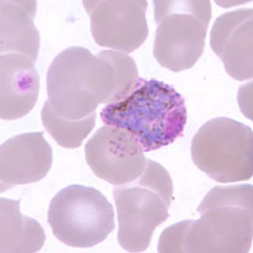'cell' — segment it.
I'll return each mask as SVG.
<instances>
[{"label": "cell", "instance_id": "5bb4252c", "mask_svg": "<svg viewBox=\"0 0 253 253\" xmlns=\"http://www.w3.org/2000/svg\"><path fill=\"white\" fill-rule=\"evenodd\" d=\"M0 253H36L45 242V233L34 218L20 211V201L1 198Z\"/></svg>", "mask_w": 253, "mask_h": 253}, {"label": "cell", "instance_id": "9a60e30c", "mask_svg": "<svg viewBox=\"0 0 253 253\" xmlns=\"http://www.w3.org/2000/svg\"><path fill=\"white\" fill-rule=\"evenodd\" d=\"M96 119L97 113L79 121L66 120L55 114L47 101L42 110L43 126L63 148H79L94 127Z\"/></svg>", "mask_w": 253, "mask_h": 253}, {"label": "cell", "instance_id": "6da1fadb", "mask_svg": "<svg viewBox=\"0 0 253 253\" xmlns=\"http://www.w3.org/2000/svg\"><path fill=\"white\" fill-rule=\"evenodd\" d=\"M200 218L165 229L158 253H247L253 236L251 184L215 186L197 209Z\"/></svg>", "mask_w": 253, "mask_h": 253}, {"label": "cell", "instance_id": "52a82bcc", "mask_svg": "<svg viewBox=\"0 0 253 253\" xmlns=\"http://www.w3.org/2000/svg\"><path fill=\"white\" fill-rule=\"evenodd\" d=\"M47 221L54 236L74 248L101 243L115 229L113 206L98 190L87 186H67L50 202Z\"/></svg>", "mask_w": 253, "mask_h": 253}, {"label": "cell", "instance_id": "7a4b0ae2", "mask_svg": "<svg viewBox=\"0 0 253 253\" xmlns=\"http://www.w3.org/2000/svg\"><path fill=\"white\" fill-rule=\"evenodd\" d=\"M47 101L55 114L79 121L96 113L99 105L122 100L118 74L100 51L93 55L83 47L63 50L47 73Z\"/></svg>", "mask_w": 253, "mask_h": 253}, {"label": "cell", "instance_id": "5b68a950", "mask_svg": "<svg viewBox=\"0 0 253 253\" xmlns=\"http://www.w3.org/2000/svg\"><path fill=\"white\" fill-rule=\"evenodd\" d=\"M154 55L173 72L192 68L204 53L211 19L210 1H154Z\"/></svg>", "mask_w": 253, "mask_h": 253}, {"label": "cell", "instance_id": "e0dca14e", "mask_svg": "<svg viewBox=\"0 0 253 253\" xmlns=\"http://www.w3.org/2000/svg\"><path fill=\"white\" fill-rule=\"evenodd\" d=\"M249 2L250 1H218V2H216V3L222 7L227 8L238 6V5H243V4L247 3Z\"/></svg>", "mask_w": 253, "mask_h": 253}, {"label": "cell", "instance_id": "277c9868", "mask_svg": "<svg viewBox=\"0 0 253 253\" xmlns=\"http://www.w3.org/2000/svg\"><path fill=\"white\" fill-rule=\"evenodd\" d=\"M173 185L169 173L158 162L147 158L140 176L113 188L123 249L139 253L148 249L154 230L169 213Z\"/></svg>", "mask_w": 253, "mask_h": 253}, {"label": "cell", "instance_id": "4fadbf2b", "mask_svg": "<svg viewBox=\"0 0 253 253\" xmlns=\"http://www.w3.org/2000/svg\"><path fill=\"white\" fill-rule=\"evenodd\" d=\"M36 12L35 1L0 0V53L21 54L36 62L41 44Z\"/></svg>", "mask_w": 253, "mask_h": 253}, {"label": "cell", "instance_id": "2e32d148", "mask_svg": "<svg viewBox=\"0 0 253 253\" xmlns=\"http://www.w3.org/2000/svg\"><path fill=\"white\" fill-rule=\"evenodd\" d=\"M253 82L241 87L238 92V103L240 109L245 117L252 119V94H253Z\"/></svg>", "mask_w": 253, "mask_h": 253}, {"label": "cell", "instance_id": "ba28073f", "mask_svg": "<svg viewBox=\"0 0 253 253\" xmlns=\"http://www.w3.org/2000/svg\"><path fill=\"white\" fill-rule=\"evenodd\" d=\"M91 34L99 46L128 54L148 37L147 1H84Z\"/></svg>", "mask_w": 253, "mask_h": 253}, {"label": "cell", "instance_id": "3957f363", "mask_svg": "<svg viewBox=\"0 0 253 253\" xmlns=\"http://www.w3.org/2000/svg\"><path fill=\"white\" fill-rule=\"evenodd\" d=\"M102 122L132 134L144 152L171 144L184 134L188 113L185 101L173 87L155 79H139L125 98L109 104Z\"/></svg>", "mask_w": 253, "mask_h": 253}, {"label": "cell", "instance_id": "9c48e42d", "mask_svg": "<svg viewBox=\"0 0 253 253\" xmlns=\"http://www.w3.org/2000/svg\"><path fill=\"white\" fill-rule=\"evenodd\" d=\"M85 156L93 173L115 186L135 180L147 160L142 145L132 134L110 125L99 128L89 138Z\"/></svg>", "mask_w": 253, "mask_h": 253}, {"label": "cell", "instance_id": "30bf717a", "mask_svg": "<svg viewBox=\"0 0 253 253\" xmlns=\"http://www.w3.org/2000/svg\"><path fill=\"white\" fill-rule=\"evenodd\" d=\"M253 8H241L220 15L211 31L212 50L228 75L238 81L253 76Z\"/></svg>", "mask_w": 253, "mask_h": 253}, {"label": "cell", "instance_id": "8fae6325", "mask_svg": "<svg viewBox=\"0 0 253 253\" xmlns=\"http://www.w3.org/2000/svg\"><path fill=\"white\" fill-rule=\"evenodd\" d=\"M52 150L43 132L12 137L0 148L1 193L12 187L40 181L49 172Z\"/></svg>", "mask_w": 253, "mask_h": 253}, {"label": "cell", "instance_id": "7c38bea8", "mask_svg": "<svg viewBox=\"0 0 253 253\" xmlns=\"http://www.w3.org/2000/svg\"><path fill=\"white\" fill-rule=\"evenodd\" d=\"M40 79L35 61L17 53L0 56V117L6 121L22 118L35 106Z\"/></svg>", "mask_w": 253, "mask_h": 253}, {"label": "cell", "instance_id": "8992f818", "mask_svg": "<svg viewBox=\"0 0 253 253\" xmlns=\"http://www.w3.org/2000/svg\"><path fill=\"white\" fill-rule=\"evenodd\" d=\"M253 135L250 126L217 117L200 126L192 138V161L201 171L218 183L251 179Z\"/></svg>", "mask_w": 253, "mask_h": 253}]
</instances>
